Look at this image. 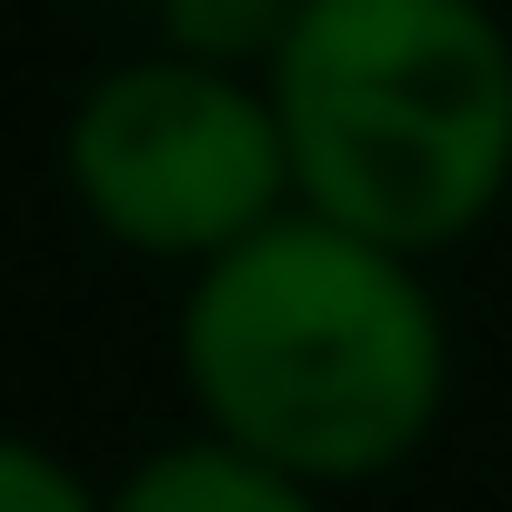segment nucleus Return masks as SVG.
I'll use <instances>...</instances> for the list:
<instances>
[{"instance_id": "obj_1", "label": "nucleus", "mask_w": 512, "mask_h": 512, "mask_svg": "<svg viewBox=\"0 0 512 512\" xmlns=\"http://www.w3.org/2000/svg\"><path fill=\"white\" fill-rule=\"evenodd\" d=\"M181 382L231 452L322 492L372 482L432 442L452 332L412 251H382L292 201L191 272Z\"/></svg>"}, {"instance_id": "obj_3", "label": "nucleus", "mask_w": 512, "mask_h": 512, "mask_svg": "<svg viewBox=\"0 0 512 512\" xmlns=\"http://www.w3.org/2000/svg\"><path fill=\"white\" fill-rule=\"evenodd\" d=\"M71 191L121 251L201 272L292 211L282 111L231 61H191V51L121 61L71 111Z\"/></svg>"}, {"instance_id": "obj_5", "label": "nucleus", "mask_w": 512, "mask_h": 512, "mask_svg": "<svg viewBox=\"0 0 512 512\" xmlns=\"http://www.w3.org/2000/svg\"><path fill=\"white\" fill-rule=\"evenodd\" d=\"M0 512H101V492H91L71 462H51L41 442L0 432Z\"/></svg>"}, {"instance_id": "obj_4", "label": "nucleus", "mask_w": 512, "mask_h": 512, "mask_svg": "<svg viewBox=\"0 0 512 512\" xmlns=\"http://www.w3.org/2000/svg\"><path fill=\"white\" fill-rule=\"evenodd\" d=\"M101 512H312V482H292V472H272V462L231 452L221 432H201V442L151 452Z\"/></svg>"}, {"instance_id": "obj_2", "label": "nucleus", "mask_w": 512, "mask_h": 512, "mask_svg": "<svg viewBox=\"0 0 512 512\" xmlns=\"http://www.w3.org/2000/svg\"><path fill=\"white\" fill-rule=\"evenodd\" d=\"M292 201L442 251L512 191V31L482 0H292L272 41Z\"/></svg>"}]
</instances>
